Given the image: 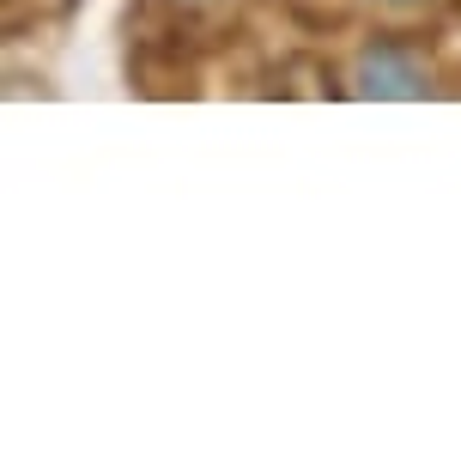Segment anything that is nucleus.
<instances>
[{
	"mask_svg": "<svg viewBox=\"0 0 461 461\" xmlns=\"http://www.w3.org/2000/svg\"><path fill=\"white\" fill-rule=\"evenodd\" d=\"M183 6H212V0H183Z\"/></svg>",
	"mask_w": 461,
	"mask_h": 461,
	"instance_id": "f03ea898",
	"label": "nucleus"
},
{
	"mask_svg": "<svg viewBox=\"0 0 461 461\" xmlns=\"http://www.w3.org/2000/svg\"><path fill=\"white\" fill-rule=\"evenodd\" d=\"M352 92L358 97H425L431 92V68L407 43H370L358 55V68H352Z\"/></svg>",
	"mask_w": 461,
	"mask_h": 461,
	"instance_id": "f257e3e1",
	"label": "nucleus"
},
{
	"mask_svg": "<svg viewBox=\"0 0 461 461\" xmlns=\"http://www.w3.org/2000/svg\"><path fill=\"white\" fill-rule=\"evenodd\" d=\"M389 6H407V0H389Z\"/></svg>",
	"mask_w": 461,
	"mask_h": 461,
	"instance_id": "7ed1b4c3",
	"label": "nucleus"
}]
</instances>
